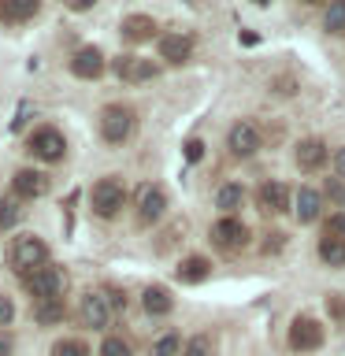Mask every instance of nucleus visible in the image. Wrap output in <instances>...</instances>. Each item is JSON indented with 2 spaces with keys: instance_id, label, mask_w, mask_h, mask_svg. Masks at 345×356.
<instances>
[{
  "instance_id": "obj_12",
  "label": "nucleus",
  "mask_w": 345,
  "mask_h": 356,
  "mask_svg": "<svg viewBox=\"0 0 345 356\" xmlns=\"http://www.w3.org/2000/svg\"><path fill=\"white\" fill-rule=\"evenodd\" d=\"M71 71L78 78H100L104 74V52L93 49V44H86V49H78L71 56Z\"/></svg>"
},
{
  "instance_id": "obj_8",
  "label": "nucleus",
  "mask_w": 345,
  "mask_h": 356,
  "mask_svg": "<svg viewBox=\"0 0 345 356\" xmlns=\"http://www.w3.org/2000/svg\"><path fill=\"white\" fill-rule=\"evenodd\" d=\"M323 345V327L312 316H297L289 323V349L294 353H312Z\"/></svg>"
},
{
  "instance_id": "obj_11",
  "label": "nucleus",
  "mask_w": 345,
  "mask_h": 356,
  "mask_svg": "<svg viewBox=\"0 0 345 356\" xmlns=\"http://www.w3.org/2000/svg\"><path fill=\"white\" fill-rule=\"evenodd\" d=\"M45 189H49V178L41 171H30V167H22V171H15V178H11V193L19 200H33V197H41Z\"/></svg>"
},
{
  "instance_id": "obj_22",
  "label": "nucleus",
  "mask_w": 345,
  "mask_h": 356,
  "mask_svg": "<svg viewBox=\"0 0 345 356\" xmlns=\"http://www.w3.org/2000/svg\"><path fill=\"white\" fill-rule=\"evenodd\" d=\"M319 260L330 264V267H345V241L323 238V241H319Z\"/></svg>"
},
{
  "instance_id": "obj_32",
  "label": "nucleus",
  "mask_w": 345,
  "mask_h": 356,
  "mask_svg": "<svg viewBox=\"0 0 345 356\" xmlns=\"http://www.w3.org/2000/svg\"><path fill=\"white\" fill-rule=\"evenodd\" d=\"M327 312H330L338 323H345V293H330V297H327Z\"/></svg>"
},
{
  "instance_id": "obj_38",
  "label": "nucleus",
  "mask_w": 345,
  "mask_h": 356,
  "mask_svg": "<svg viewBox=\"0 0 345 356\" xmlns=\"http://www.w3.org/2000/svg\"><path fill=\"white\" fill-rule=\"evenodd\" d=\"M334 167H338V175L345 178V149H338V156H334Z\"/></svg>"
},
{
  "instance_id": "obj_19",
  "label": "nucleus",
  "mask_w": 345,
  "mask_h": 356,
  "mask_svg": "<svg viewBox=\"0 0 345 356\" xmlns=\"http://www.w3.org/2000/svg\"><path fill=\"white\" fill-rule=\"evenodd\" d=\"M38 8H41V0H0V19L4 22H26L38 15Z\"/></svg>"
},
{
  "instance_id": "obj_30",
  "label": "nucleus",
  "mask_w": 345,
  "mask_h": 356,
  "mask_svg": "<svg viewBox=\"0 0 345 356\" xmlns=\"http://www.w3.org/2000/svg\"><path fill=\"white\" fill-rule=\"evenodd\" d=\"M100 356H134V353H130V345L122 341V338H115V334H108V338L100 341Z\"/></svg>"
},
{
  "instance_id": "obj_9",
  "label": "nucleus",
  "mask_w": 345,
  "mask_h": 356,
  "mask_svg": "<svg viewBox=\"0 0 345 356\" xmlns=\"http://www.w3.org/2000/svg\"><path fill=\"white\" fill-rule=\"evenodd\" d=\"M111 300H108V293H86L82 297V305H78V316H82V323L89 330H104L108 323H111Z\"/></svg>"
},
{
  "instance_id": "obj_36",
  "label": "nucleus",
  "mask_w": 345,
  "mask_h": 356,
  "mask_svg": "<svg viewBox=\"0 0 345 356\" xmlns=\"http://www.w3.org/2000/svg\"><path fill=\"white\" fill-rule=\"evenodd\" d=\"M15 349V341H11V334H0V356H11Z\"/></svg>"
},
{
  "instance_id": "obj_5",
  "label": "nucleus",
  "mask_w": 345,
  "mask_h": 356,
  "mask_svg": "<svg viewBox=\"0 0 345 356\" xmlns=\"http://www.w3.org/2000/svg\"><path fill=\"white\" fill-rule=\"evenodd\" d=\"M26 152L38 156V160H45V163H60L63 152H67V138L56 127H38L30 134V141H26Z\"/></svg>"
},
{
  "instance_id": "obj_31",
  "label": "nucleus",
  "mask_w": 345,
  "mask_h": 356,
  "mask_svg": "<svg viewBox=\"0 0 345 356\" xmlns=\"http://www.w3.org/2000/svg\"><path fill=\"white\" fill-rule=\"evenodd\" d=\"M323 238H338V241H345V211H334V216L323 222Z\"/></svg>"
},
{
  "instance_id": "obj_33",
  "label": "nucleus",
  "mask_w": 345,
  "mask_h": 356,
  "mask_svg": "<svg viewBox=\"0 0 345 356\" xmlns=\"http://www.w3.org/2000/svg\"><path fill=\"white\" fill-rule=\"evenodd\" d=\"M200 156H204V141H200V138H189V141H186V160H200Z\"/></svg>"
},
{
  "instance_id": "obj_17",
  "label": "nucleus",
  "mask_w": 345,
  "mask_h": 356,
  "mask_svg": "<svg viewBox=\"0 0 345 356\" xmlns=\"http://www.w3.org/2000/svg\"><path fill=\"white\" fill-rule=\"evenodd\" d=\"M327 163V145H323L319 138H305L297 145V167L300 171H319V167Z\"/></svg>"
},
{
  "instance_id": "obj_13",
  "label": "nucleus",
  "mask_w": 345,
  "mask_h": 356,
  "mask_svg": "<svg viewBox=\"0 0 345 356\" xmlns=\"http://www.w3.org/2000/svg\"><path fill=\"white\" fill-rule=\"evenodd\" d=\"M189 52H193V38L189 33H163L160 38V60L167 63H186L189 60Z\"/></svg>"
},
{
  "instance_id": "obj_16",
  "label": "nucleus",
  "mask_w": 345,
  "mask_h": 356,
  "mask_svg": "<svg viewBox=\"0 0 345 356\" xmlns=\"http://www.w3.org/2000/svg\"><path fill=\"white\" fill-rule=\"evenodd\" d=\"M119 30H122V41L145 44V41H152V38H156V19H149V15H127Z\"/></svg>"
},
{
  "instance_id": "obj_34",
  "label": "nucleus",
  "mask_w": 345,
  "mask_h": 356,
  "mask_svg": "<svg viewBox=\"0 0 345 356\" xmlns=\"http://www.w3.org/2000/svg\"><path fill=\"white\" fill-rule=\"evenodd\" d=\"M11 319H15V305L8 297H0V327H8Z\"/></svg>"
},
{
  "instance_id": "obj_28",
  "label": "nucleus",
  "mask_w": 345,
  "mask_h": 356,
  "mask_svg": "<svg viewBox=\"0 0 345 356\" xmlns=\"http://www.w3.org/2000/svg\"><path fill=\"white\" fill-rule=\"evenodd\" d=\"M52 356H89V349L82 338H60L52 345Z\"/></svg>"
},
{
  "instance_id": "obj_4",
  "label": "nucleus",
  "mask_w": 345,
  "mask_h": 356,
  "mask_svg": "<svg viewBox=\"0 0 345 356\" xmlns=\"http://www.w3.org/2000/svg\"><path fill=\"white\" fill-rule=\"evenodd\" d=\"M122 208H127V186H122L115 175L100 178V182L93 186V211L100 219H115Z\"/></svg>"
},
{
  "instance_id": "obj_29",
  "label": "nucleus",
  "mask_w": 345,
  "mask_h": 356,
  "mask_svg": "<svg viewBox=\"0 0 345 356\" xmlns=\"http://www.w3.org/2000/svg\"><path fill=\"white\" fill-rule=\"evenodd\" d=\"M211 353H216L211 338H208V334H197V338H189V341H186V349L178 353V356H211Z\"/></svg>"
},
{
  "instance_id": "obj_26",
  "label": "nucleus",
  "mask_w": 345,
  "mask_h": 356,
  "mask_svg": "<svg viewBox=\"0 0 345 356\" xmlns=\"http://www.w3.org/2000/svg\"><path fill=\"white\" fill-rule=\"evenodd\" d=\"M182 353V338H178L175 330H167L163 338H156V345H152V356H178Z\"/></svg>"
},
{
  "instance_id": "obj_10",
  "label": "nucleus",
  "mask_w": 345,
  "mask_h": 356,
  "mask_svg": "<svg viewBox=\"0 0 345 356\" xmlns=\"http://www.w3.org/2000/svg\"><path fill=\"white\" fill-rule=\"evenodd\" d=\"M115 71L122 82H149V78L160 74V63L156 60H141V56H119Z\"/></svg>"
},
{
  "instance_id": "obj_20",
  "label": "nucleus",
  "mask_w": 345,
  "mask_h": 356,
  "mask_svg": "<svg viewBox=\"0 0 345 356\" xmlns=\"http://www.w3.org/2000/svg\"><path fill=\"white\" fill-rule=\"evenodd\" d=\"M319 211H323V197L316 193V189H312V186L297 189V219L300 222H316Z\"/></svg>"
},
{
  "instance_id": "obj_18",
  "label": "nucleus",
  "mask_w": 345,
  "mask_h": 356,
  "mask_svg": "<svg viewBox=\"0 0 345 356\" xmlns=\"http://www.w3.org/2000/svg\"><path fill=\"white\" fill-rule=\"evenodd\" d=\"M175 275H178V282H186V286L204 282V278L211 275V260L208 256H186V260L175 267Z\"/></svg>"
},
{
  "instance_id": "obj_1",
  "label": "nucleus",
  "mask_w": 345,
  "mask_h": 356,
  "mask_svg": "<svg viewBox=\"0 0 345 356\" xmlns=\"http://www.w3.org/2000/svg\"><path fill=\"white\" fill-rule=\"evenodd\" d=\"M8 264L19 278H26V275L41 271V267L49 264V249H45V241L33 238V234H19L8 249Z\"/></svg>"
},
{
  "instance_id": "obj_21",
  "label": "nucleus",
  "mask_w": 345,
  "mask_h": 356,
  "mask_svg": "<svg viewBox=\"0 0 345 356\" xmlns=\"http://www.w3.org/2000/svg\"><path fill=\"white\" fill-rule=\"evenodd\" d=\"M141 308L149 312V316H167V312H171V293H167L163 286H149L141 293Z\"/></svg>"
},
{
  "instance_id": "obj_35",
  "label": "nucleus",
  "mask_w": 345,
  "mask_h": 356,
  "mask_svg": "<svg viewBox=\"0 0 345 356\" xmlns=\"http://www.w3.org/2000/svg\"><path fill=\"white\" fill-rule=\"evenodd\" d=\"M282 234H267V241H264V252H278V249H282Z\"/></svg>"
},
{
  "instance_id": "obj_23",
  "label": "nucleus",
  "mask_w": 345,
  "mask_h": 356,
  "mask_svg": "<svg viewBox=\"0 0 345 356\" xmlns=\"http://www.w3.org/2000/svg\"><path fill=\"white\" fill-rule=\"evenodd\" d=\"M33 319H38L41 327H49V323H60V319H63V300H38V308H33Z\"/></svg>"
},
{
  "instance_id": "obj_37",
  "label": "nucleus",
  "mask_w": 345,
  "mask_h": 356,
  "mask_svg": "<svg viewBox=\"0 0 345 356\" xmlns=\"http://www.w3.org/2000/svg\"><path fill=\"white\" fill-rule=\"evenodd\" d=\"M67 4H71L74 11H89V8H93V4H97V0H67Z\"/></svg>"
},
{
  "instance_id": "obj_7",
  "label": "nucleus",
  "mask_w": 345,
  "mask_h": 356,
  "mask_svg": "<svg viewBox=\"0 0 345 356\" xmlns=\"http://www.w3.org/2000/svg\"><path fill=\"white\" fill-rule=\"evenodd\" d=\"M130 130H134V111L130 108L108 104L104 111H100V134H104V141L119 145V141L130 138Z\"/></svg>"
},
{
  "instance_id": "obj_3",
  "label": "nucleus",
  "mask_w": 345,
  "mask_h": 356,
  "mask_svg": "<svg viewBox=\"0 0 345 356\" xmlns=\"http://www.w3.org/2000/svg\"><path fill=\"white\" fill-rule=\"evenodd\" d=\"M26 282V289L38 300H63V289H67V275H63V267H56V264H45L41 271H33L22 278Z\"/></svg>"
},
{
  "instance_id": "obj_39",
  "label": "nucleus",
  "mask_w": 345,
  "mask_h": 356,
  "mask_svg": "<svg viewBox=\"0 0 345 356\" xmlns=\"http://www.w3.org/2000/svg\"><path fill=\"white\" fill-rule=\"evenodd\" d=\"M330 197H334V200H345V189H342V182H330Z\"/></svg>"
},
{
  "instance_id": "obj_41",
  "label": "nucleus",
  "mask_w": 345,
  "mask_h": 356,
  "mask_svg": "<svg viewBox=\"0 0 345 356\" xmlns=\"http://www.w3.org/2000/svg\"><path fill=\"white\" fill-rule=\"evenodd\" d=\"M305 4H319V0H305Z\"/></svg>"
},
{
  "instance_id": "obj_24",
  "label": "nucleus",
  "mask_w": 345,
  "mask_h": 356,
  "mask_svg": "<svg viewBox=\"0 0 345 356\" xmlns=\"http://www.w3.org/2000/svg\"><path fill=\"white\" fill-rule=\"evenodd\" d=\"M19 216H22V200H19L15 193L0 200V230H11V227L19 222Z\"/></svg>"
},
{
  "instance_id": "obj_6",
  "label": "nucleus",
  "mask_w": 345,
  "mask_h": 356,
  "mask_svg": "<svg viewBox=\"0 0 345 356\" xmlns=\"http://www.w3.org/2000/svg\"><path fill=\"white\" fill-rule=\"evenodd\" d=\"M249 238H252L249 227L234 216H223L216 227H211V245H216L219 252H241L245 245H249Z\"/></svg>"
},
{
  "instance_id": "obj_25",
  "label": "nucleus",
  "mask_w": 345,
  "mask_h": 356,
  "mask_svg": "<svg viewBox=\"0 0 345 356\" xmlns=\"http://www.w3.org/2000/svg\"><path fill=\"white\" fill-rule=\"evenodd\" d=\"M323 26H327V33H345V0H330Z\"/></svg>"
},
{
  "instance_id": "obj_15",
  "label": "nucleus",
  "mask_w": 345,
  "mask_h": 356,
  "mask_svg": "<svg viewBox=\"0 0 345 356\" xmlns=\"http://www.w3.org/2000/svg\"><path fill=\"white\" fill-rule=\"evenodd\" d=\"M227 145H230V152L234 156H252L256 149H260V130L252 127V122H238V127L230 130V138H227Z\"/></svg>"
},
{
  "instance_id": "obj_14",
  "label": "nucleus",
  "mask_w": 345,
  "mask_h": 356,
  "mask_svg": "<svg viewBox=\"0 0 345 356\" xmlns=\"http://www.w3.org/2000/svg\"><path fill=\"white\" fill-rule=\"evenodd\" d=\"M256 200H260V208L264 211H271V216H278V211H286L289 208V186L286 182H264L260 189H256Z\"/></svg>"
},
{
  "instance_id": "obj_2",
  "label": "nucleus",
  "mask_w": 345,
  "mask_h": 356,
  "mask_svg": "<svg viewBox=\"0 0 345 356\" xmlns=\"http://www.w3.org/2000/svg\"><path fill=\"white\" fill-rule=\"evenodd\" d=\"M167 211V193L156 182H145L138 186V193H134V222L138 227H152V222H160Z\"/></svg>"
},
{
  "instance_id": "obj_40",
  "label": "nucleus",
  "mask_w": 345,
  "mask_h": 356,
  "mask_svg": "<svg viewBox=\"0 0 345 356\" xmlns=\"http://www.w3.org/2000/svg\"><path fill=\"white\" fill-rule=\"evenodd\" d=\"M252 4H260V8H267V4H271V0H252Z\"/></svg>"
},
{
  "instance_id": "obj_27",
  "label": "nucleus",
  "mask_w": 345,
  "mask_h": 356,
  "mask_svg": "<svg viewBox=\"0 0 345 356\" xmlns=\"http://www.w3.org/2000/svg\"><path fill=\"white\" fill-rule=\"evenodd\" d=\"M241 197H245V193H241V186H238V182H230V186H223L219 193H216V204H219L223 211H234V208L241 204Z\"/></svg>"
}]
</instances>
